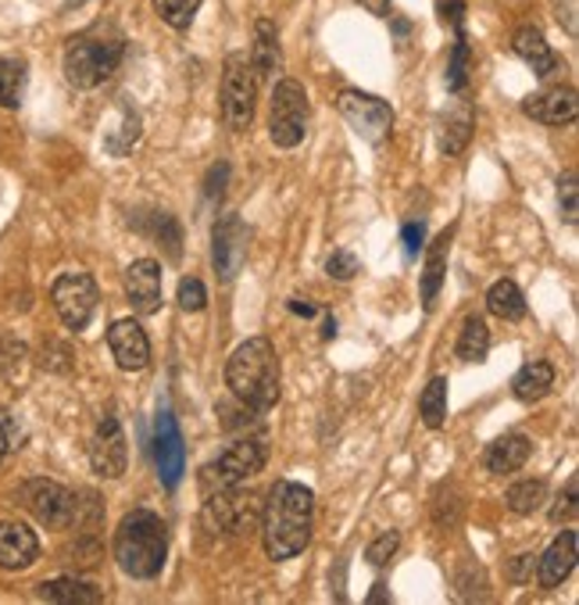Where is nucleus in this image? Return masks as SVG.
Wrapping results in <instances>:
<instances>
[{
	"label": "nucleus",
	"instance_id": "nucleus-14",
	"mask_svg": "<svg viewBox=\"0 0 579 605\" xmlns=\"http://www.w3.org/2000/svg\"><path fill=\"white\" fill-rule=\"evenodd\" d=\"M247 241H251V233L244 222H240V215H225L222 222H215V269L225 283L236 280V273L244 269Z\"/></svg>",
	"mask_w": 579,
	"mask_h": 605
},
{
	"label": "nucleus",
	"instance_id": "nucleus-28",
	"mask_svg": "<svg viewBox=\"0 0 579 605\" xmlns=\"http://www.w3.org/2000/svg\"><path fill=\"white\" fill-rule=\"evenodd\" d=\"M490 352V330L479 315H469L458 333V359L461 362H482Z\"/></svg>",
	"mask_w": 579,
	"mask_h": 605
},
{
	"label": "nucleus",
	"instance_id": "nucleus-41",
	"mask_svg": "<svg viewBox=\"0 0 579 605\" xmlns=\"http://www.w3.org/2000/svg\"><path fill=\"white\" fill-rule=\"evenodd\" d=\"M225 177H230V169H225V165H215L212 169V177H207V198H222Z\"/></svg>",
	"mask_w": 579,
	"mask_h": 605
},
{
	"label": "nucleus",
	"instance_id": "nucleus-19",
	"mask_svg": "<svg viewBox=\"0 0 579 605\" xmlns=\"http://www.w3.org/2000/svg\"><path fill=\"white\" fill-rule=\"evenodd\" d=\"M576 548H579V534L566 531L561 537L551 541V548L540 555V587H558L569 577L576 566Z\"/></svg>",
	"mask_w": 579,
	"mask_h": 605
},
{
	"label": "nucleus",
	"instance_id": "nucleus-37",
	"mask_svg": "<svg viewBox=\"0 0 579 605\" xmlns=\"http://www.w3.org/2000/svg\"><path fill=\"white\" fill-rule=\"evenodd\" d=\"M362 269V262L354 259L351 251H333V259L326 262V273L333 276V280H341V283H347V280H354V273Z\"/></svg>",
	"mask_w": 579,
	"mask_h": 605
},
{
	"label": "nucleus",
	"instance_id": "nucleus-1",
	"mask_svg": "<svg viewBox=\"0 0 579 605\" xmlns=\"http://www.w3.org/2000/svg\"><path fill=\"white\" fill-rule=\"evenodd\" d=\"M312 516H315V495L304 484L280 481L272 487L268 505L262 513V537L268 559H294L312 541Z\"/></svg>",
	"mask_w": 579,
	"mask_h": 605
},
{
	"label": "nucleus",
	"instance_id": "nucleus-16",
	"mask_svg": "<svg viewBox=\"0 0 579 605\" xmlns=\"http://www.w3.org/2000/svg\"><path fill=\"white\" fill-rule=\"evenodd\" d=\"M522 111L544 125H569L579 115V98L572 87H547L522 101Z\"/></svg>",
	"mask_w": 579,
	"mask_h": 605
},
{
	"label": "nucleus",
	"instance_id": "nucleus-12",
	"mask_svg": "<svg viewBox=\"0 0 579 605\" xmlns=\"http://www.w3.org/2000/svg\"><path fill=\"white\" fill-rule=\"evenodd\" d=\"M90 466L104 481H119L129 466V444L122 434V423L115 416H101L90 437Z\"/></svg>",
	"mask_w": 579,
	"mask_h": 605
},
{
	"label": "nucleus",
	"instance_id": "nucleus-25",
	"mask_svg": "<svg viewBox=\"0 0 579 605\" xmlns=\"http://www.w3.org/2000/svg\"><path fill=\"white\" fill-rule=\"evenodd\" d=\"M487 309L505 323H519L526 315V298L511 280H497L487 291Z\"/></svg>",
	"mask_w": 579,
	"mask_h": 605
},
{
	"label": "nucleus",
	"instance_id": "nucleus-26",
	"mask_svg": "<svg viewBox=\"0 0 579 605\" xmlns=\"http://www.w3.org/2000/svg\"><path fill=\"white\" fill-rule=\"evenodd\" d=\"M447 248H450V233H440L437 244H433V251H429V259H426V273H423V305H426V312L437 305V294H440V286H444Z\"/></svg>",
	"mask_w": 579,
	"mask_h": 605
},
{
	"label": "nucleus",
	"instance_id": "nucleus-33",
	"mask_svg": "<svg viewBox=\"0 0 579 605\" xmlns=\"http://www.w3.org/2000/svg\"><path fill=\"white\" fill-rule=\"evenodd\" d=\"M558 201H561V219H566L569 226H576V219H579V186H576V172L572 169L558 180Z\"/></svg>",
	"mask_w": 579,
	"mask_h": 605
},
{
	"label": "nucleus",
	"instance_id": "nucleus-17",
	"mask_svg": "<svg viewBox=\"0 0 579 605\" xmlns=\"http://www.w3.org/2000/svg\"><path fill=\"white\" fill-rule=\"evenodd\" d=\"M125 298L140 315L161 309V265L154 259H136L125 269Z\"/></svg>",
	"mask_w": 579,
	"mask_h": 605
},
{
	"label": "nucleus",
	"instance_id": "nucleus-18",
	"mask_svg": "<svg viewBox=\"0 0 579 605\" xmlns=\"http://www.w3.org/2000/svg\"><path fill=\"white\" fill-rule=\"evenodd\" d=\"M40 559V541L26 523H0V569H29Z\"/></svg>",
	"mask_w": 579,
	"mask_h": 605
},
{
	"label": "nucleus",
	"instance_id": "nucleus-27",
	"mask_svg": "<svg viewBox=\"0 0 579 605\" xmlns=\"http://www.w3.org/2000/svg\"><path fill=\"white\" fill-rule=\"evenodd\" d=\"M473 125H476V119H473L469 104H458L455 111H450V115L444 119V130H440L444 154H461L465 143H469V137H473Z\"/></svg>",
	"mask_w": 579,
	"mask_h": 605
},
{
	"label": "nucleus",
	"instance_id": "nucleus-39",
	"mask_svg": "<svg viewBox=\"0 0 579 605\" xmlns=\"http://www.w3.org/2000/svg\"><path fill=\"white\" fill-rule=\"evenodd\" d=\"M529 573H534V555H515V563L508 566V581L511 584H522Z\"/></svg>",
	"mask_w": 579,
	"mask_h": 605
},
{
	"label": "nucleus",
	"instance_id": "nucleus-43",
	"mask_svg": "<svg viewBox=\"0 0 579 605\" xmlns=\"http://www.w3.org/2000/svg\"><path fill=\"white\" fill-rule=\"evenodd\" d=\"M362 8H368L373 14H390V0H358Z\"/></svg>",
	"mask_w": 579,
	"mask_h": 605
},
{
	"label": "nucleus",
	"instance_id": "nucleus-31",
	"mask_svg": "<svg viewBox=\"0 0 579 605\" xmlns=\"http://www.w3.org/2000/svg\"><path fill=\"white\" fill-rule=\"evenodd\" d=\"M26 90V69L19 61L0 58V108H19Z\"/></svg>",
	"mask_w": 579,
	"mask_h": 605
},
{
	"label": "nucleus",
	"instance_id": "nucleus-21",
	"mask_svg": "<svg viewBox=\"0 0 579 605\" xmlns=\"http://www.w3.org/2000/svg\"><path fill=\"white\" fill-rule=\"evenodd\" d=\"M551 387H555V365L551 362H526L511 380V394L526 405L540 402Z\"/></svg>",
	"mask_w": 579,
	"mask_h": 605
},
{
	"label": "nucleus",
	"instance_id": "nucleus-29",
	"mask_svg": "<svg viewBox=\"0 0 579 605\" xmlns=\"http://www.w3.org/2000/svg\"><path fill=\"white\" fill-rule=\"evenodd\" d=\"M418 416L429 430H440L447 420V376H433L423 397H418Z\"/></svg>",
	"mask_w": 579,
	"mask_h": 605
},
{
	"label": "nucleus",
	"instance_id": "nucleus-24",
	"mask_svg": "<svg viewBox=\"0 0 579 605\" xmlns=\"http://www.w3.org/2000/svg\"><path fill=\"white\" fill-rule=\"evenodd\" d=\"M43 602H54V605H93L101 602V592L87 581H75V577H61V581H43L40 592Z\"/></svg>",
	"mask_w": 579,
	"mask_h": 605
},
{
	"label": "nucleus",
	"instance_id": "nucleus-32",
	"mask_svg": "<svg viewBox=\"0 0 579 605\" xmlns=\"http://www.w3.org/2000/svg\"><path fill=\"white\" fill-rule=\"evenodd\" d=\"M154 8L161 22H169L172 29H190L193 14L201 11V0H154Z\"/></svg>",
	"mask_w": 579,
	"mask_h": 605
},
{
	"label": "nucleus",
	"instance_id": "nucleus-3",
	"mask_svg": "<svg viewBox=\"0 0 579 605\" xmlns=\"http://www.w3.org/2000/svg\"><path fill=\"white\" fill-rule=\"evenodd\" d=\"M165 555H169V531L161 516L148 513V508L122 516L115 531V559L122 573L136 581H151L165 566Z\"/></svg>",
	"mask_w": 579,
	"mask_h": 605
},
{
	"label": "nucleus",
	"instance_id": "nucleus-30",
	"mask_svg": "<svg viewBox=\"0 0 579 605\" xmlns=\"http://www.w3.org/2000/svg\"><path fill=\"white\" fill-rule=\"evenodd\" d=\"M544 498H547L544 481H522V484L508 487V495H505L508 508H511V513H519V516L537 513V508L544 505Z\"/></svg>",
	"mask_w": 579,
	"mask_h": 605
},
{
	"label": "nucleus",
	"instance_id": "nucleus-44",
	"mask_svg": "<svg viewBox=\"0 0 579 605\" xmlns=\"http://www.w3.org/2000/svg\"><path fill=\"white\" fill-rule=\"evenodd\" d=\"M8 455V434H4V426H0V458Z\"/></svg>",
	"mask_w": 579,
	"mask_h": 605
},
{
	"label": "nucleus",
	"instance_id": "nucleus-2",
	"mask_svg": "<svg viewBox=\"0 0 579 605\" xmlns=\"http://www.w3.org/2000/svg\"><path fill=\"white\" fill-rule=\"evenodd\" d=\"M225 384L244 405L268 412L280 402V355L268 337H251L225 362Z\"/></svg>",
	"mask_w": 579,
	"mask_h": 605
},
{
	"label": "nucleus",
	"instance_id": "nucleus-8",
	"mask_svg": "<svg viewBox=\"0 0 579 605\" xmlns=\"http://www.w3.org/2000/svg\"><path fill=\"white\" fill-rule=\"evenodd\" d=\"M19 505L26 513L43 523L51 531L72 527V513H75V495L69 487H61L54 481H26L19 487Z\"/></svg>",
	"mask_w": 579,
	"mask_h": 605
},
{
	"label": "nucleus",
	"instance_id": "nucleus-6",
	"mask_svg": "<svg viewBox=\"0 0 579 605\" xmlns=\"http://www.w3.org/2000/svg\"><path fill=\"white\" fill-rule=\"evenodd\" d=\"M308 133V93L297 79H283L272 90V115H268V137L276 148H297Z\"/></svg>",
	"mask_w": 579,
	"mask_h": 605
},
{
	"label": "nucleus",
	"instance_id": "nucleus-4",
	"mask_svg": "<svg viewBox=\"0 0 579 605\" xmlns=\"http://www.w3.org/2000/svg\"><path fill=\"white\" fill-rule=\"evenodd\" d=\"M119 61H122V40H93V37L72 40L69 51H64V79L79 90H93L119 69Z\"/></svg>",
	"mask_w": 579,
	"mask_h": 605
},
{
	"label": "nucleus",
	"instance_id": "nucleus-20",
	"mask_svg": "<svg viewBox=\"0 0 579 605\" xmlns=\"http://www.w3.org/2000/svg\"><path fill=\"white\" fill-rule=\"evenodd\" d=\"M511 47H515V54H519L540 79L558 72V54L551 51V47H547V40H544V33H540L537 26H522L519 33L511 37Z\"/></svg>",
	"mask_w": 579,
	"mask_h": 605
},
{
	"label": "nucleus",
	"instance_id": "nucleus-23",
	"mask_svg": "<svg viewBox=\"0 0 579 605\" xmlns=\"http://www.w3.org/2000/svg\"><path fill=\"white\" fill-rule=\"evenodd\" d=\"M280 37H276V26L268 19H257L254 22V47H251V65L257 72V79H268L272 72L280 69Z\"/></svg>",
	"mask_w": 579,
	"mask_h": 605
},
{
	"label": "nucleus",
	"instance_id": "nucleus-36",
	"mask_svg": "<svg viewBox=\"0 0 579 605\" xmlns=\"http://www.w3.org/2000/svg\"><path fill=\"white\" fill-rule=\"evenodd\" d=\"M207 305V291H204V283L197 276H190L180 283V309L183 312H201Z\"/></svg>",
	"mask_w": 579,
	"mask_h": 605
},
{
	"label": "nucleus",
	"instance_id": "nucleus-9",
	"mask_svg": "<svg viewBox=\"0 0 579 605\" xmlns=\"http://www.w3.org/2000/svg\"><path fill=\"white\" fill-rule=\"evenodd\" d=\"M336 108H341V115L347 119L351 130L358 133L362 140H368V143H383L386 137H390V130H394V111H390V104L373 98V93L344 90L341 101H336Z\"/></svg>",
	"mask_w": 579,
	"mask_h": 605
},
{
	"label": "nucleus",
	"instance_id": "nucleus-13",
	"mask_svg": "<svg viewBox=\"0 0 579 605\" xmlns=\"http://www.w3.org/2000/svg\"><path fill=\"white\" fill-rule=\"evenodd\" d=\"M154 463H158V476L165 487H175L186 473V448H183V434L180 423L169 409L158 412V426H154Z\"/></svg>",
	"mask_w": 579,
	"mask_h": 605
},
{
	"label": "nucleus",
	"instance_id": "nucleus-7",
	"mask_svg": "<svg viewBox=\"0 0 579 605\" xmlns=\"http://www.w3.org/2000/svg\"><path fill=\"white\" fill-rule=\"evenodd\" d=\"M265 444L254 441V437H244V441H233L230 448H225L212 466H204V487L207 491H225V487H240L244 481H251L254 473H262L265 466Z\"/></svg>",
	"mask_w": 579,
	"mask_h": 605
},
{
	"label": "nucleus",
	"instance_id": "nucleus-40",
	"mask_svg": "<svg viewBox=\"0 0 579 605\" xmlns=\"http://www.w3.org/2000/svg\"><path fill=\"white\" fill-rule=\"evenodd\" d=\"M423 236H426V230L415 226V222H408V226H405V254H408V259H415L418 248H423Z\"/></svg>",
	"mask_w": 579,
	"mask_h": 605
},
{
	"label": "nucleus",
	"instance_id": "nucleus-42",
	"mask_svg": "<svg viewBox=\"0 0 579 605\" xmlns=\"http://www.w3.org/2000/svg\"><path fill=\"white\" fill-rule=\"evenodd\" d=\"M290 312H297V315H304V320H312L318 309L308 305V301H301V298H290Z\"/></svg>",
	"mask_w": 579,
	"mask_h": 605
},
{
	"label": "nucleus",
	"instance_id": "nucleus-35",
	"mask_svg": "<svg viewBox=\"0 0 579 605\" xmlns=\"http://www.w3.org/2000/svg\"><path fill=\"white\" fill-rule=\"evenodd\" d=\"M397 548H400V534L397 531H386V534H379L373 545L365 548V559L373 563V566H386L397 555Z\"/></svg>",
	"mask_w": 579,
	"mask_h": 605
},
{
	"label": "nucleus",
	"instance_id": "nucleus-15",
	"mask_svg": "<svg viewBox=\"0 0 579 605\" xmlns=\"http://www.w3.org/2000/svg\"><path fill=\"white\" fill-rule=\"evenodd\" d=\"M108 347H111V355H115L119 370H125V373H136L151 362V341L136 320H119L115 326H111Z\"/></svg>",
	"mask_w": 579,
	"mask_h": 605
},
{
	"label": "nucleus",
	"instance_id": "nucleus-38",
	"mask_svg": "<svg viewBox=\"0 0 579 605\" xmlns=\"http://www.w3.org/2000/svg\"><path fill=\"white\" fill-rule=\"evenodd\" d=\"M576 516V476H569V484H566V495L558 498V505L551 508V520L561 523V520H572Z\"/></svg>",
	"mask_w": 579,
	"mask_h": 605
},
{
	"label": "nucleus",
	"instance_id": "nucleus-10",
	"mask_svg": "<svg viewBox=\"0 0 579 605\" xmlns=\"http://www.w3.org/2000/svg\"><path fill=\"white\" fill-rule=\"evenodd\" d=\"M262 516H257V508L251 498L244 495H233V487L225 491H212V498L204 502V527L212 534H254Z\"/></svg>",
	"mask_w": 579,
	"mask_h": 605
},
{
	"label": "nucleus",
	"instance_id": "nucleus-5",
	"mask_svg": "<svg viewBox=\"0 0 579 605\" xmlns=\"http://www.w3.org/2000/svg\"><path fill=\"white\" fill-rule=\"evenodd\" d=\"M257 101V72L251 65V54H230L222 72V119L233 133H244L254 122Z\"/></svg>",
	"mask_w": 579,
	"mask_h": 605
},
{
	"label": "nucleus",
	"instance_id": "nucleus-22",
	"mask_svg": "<svg viewBox=\"0 0 579 605\" xmlns=\"http://www.w3.org/2000/svg\"><path fill=\"white\" fill-rule=\"evenodd\" d=\"M526 458H529V441L522 434H508V437H497L490 448H487V470L494 476H505V473H515V470H522L526 466Z\"/></svg>",
	"mask_w": 579,
	"mask_h": 605
},
{
	"label": "nucleus",
	"instance_id": "nucleus-11",
	"mask_svg": "<svg viewBox=\"0 0 579 605\" xmlns=\"http://www.w3.org/2000/svg\"><path fill=\"white\" fill-rule=\"evenodd\" d=\"M51 301L61 315V323L69 330H87V323L96 312V283L87 273H64L58 276Z\"/></svg>",
	"mask_w": 579,
	"mask_h": 605
},
{
	"label": "nucleus",
	"instance_id": "nucleus-34",
	"mask_svg": "<svg viewBox=\"0 0 579 605\" xmlns=\"http://www.w3.org/2000/svg\"><path fill=\"white\" fill-rule=\"evenodd\" d=\"M465 79H469V47H465V37H458L455 54H450V69H447V87L450 90H465Z\"/></svg>",
	"mask_w": 579,
	"mask_h": 605
}]
</instances>
